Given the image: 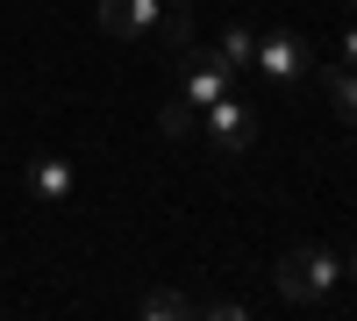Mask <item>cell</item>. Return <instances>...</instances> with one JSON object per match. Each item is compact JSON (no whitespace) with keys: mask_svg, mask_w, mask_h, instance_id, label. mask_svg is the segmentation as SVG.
I'll return each instance as SVG.
<instances>
[{"mask_svg":"<svg viewBox=\"0 0 357 321\" xmlns=\"http://www.w3.org/2000/svg\"><path fill=\"white\" fill-rule=\"evenodd\" d=\"M272 279H279V300H293V307H329L336 279H343V257H329L321 243H293Z\"/></svg>","mask_w":357,"mask_h":321,"instance_id":"1","label":"cell"},{"mask_svg":"<svg viewBox=\"0 0 357 321\" xmlns=\"http://www.w3.org/2000/svg\"><path fill=\"white\" fill-rule=\"evenodd\" d=\"M200 129H207V150H215V157H243L250 143H257V114L236 100V93H222L215 107H200Z\"/></svg>","mask_w":357,"mask_h":321,"instance_id":"2","label":"cell"},{"mask_svg":"<svg viewBox=\"0 0 357 321\" xmlns=\"http://www.w3.org/2000/svg\"><path fill=\"white\" fill-rule=\"evenodd\" d=\"M100 29H107L114 43H158L165 0H100Z\"/></svg>","mask_w":357,"mask_h":321,"instance_id":"3","label":"cell"},{"mask_svg":"<svg viewBox=\"0 0 357 321\" xmlns=\"http://www.w3.org/2000/svg\"><path fill=\"white\" fill-rule=\"evenodd\" d=\"M178 93H186L193 107H215L222 93H236V72L222 65L215 50H186V65H178Z\"/></svg>","mask_w":357,"mask_h":321,"instance_id":"4","label":"cell"},{"mask_svg":"<svg viewBox=\"0 0 357 321\" xmlns=\"http://www.w3.org/2000/svg\"><path fill=\"white\" fill-rule=\"evenodd\" d=\"M250 65L272 79V86H301L307 79V43L293 36V29H272V36H257V57Z\"/></svg>","mask_w":357,"mask_h":321,"instance_id":"5","label":"cell"},{"mask_svg":"<svg viewBox=\"0 0 357 321\" xmlns=\"http://www.w3.org/2000/svg\"><path fill=\"white\" fill-rule=\"evenodd\" d=\"M22 186L36 193L43 208H65L79 179H72V164H65V157H29V171H22Z\"/></svg>","mask_w":357,"mask_h":321,"instance_id":"6","label":"cell"},{"mask_svg":"<svg viewBox=\"0 0 357 321\" xmlns=\"http://www.w3.org/2000/svg\"><path fill=\"white\" fill-rule=\"evenodd\" d=\"M215 57H222V65H229V72H243V65H250V57H257V36H250V29H243V22H229V29H222V36H215Z\"/></svg>","mask_w":357,"mask_h":321,"instance_id":"7","label":"cell"},{"mask_svg":"<svg viewBox=\"0 0 357 321\" xmlns=\"http://www.w3.org/2000/svg\"><path fill=\"white\" fill-rule=\"evenodd\" d=\"M136 314H151V321H186L193 300H186V293H172V285H151V293L136 300Z\"/></svg>","mask_w":357,"mask_h":321,"instance_id":"8","label":"cell"},{"mask_svg":"<svg viewBox=\"0 0 357 321\" xmlns=\"http://www.w3.org/2000/svg\"><path fill=\"white\" fill-rule=\"evenodd\" d=\"M193 122H200V107H193L186 93H178V100H165V107H158V129H165L172 143H186V136H193Z\"/></svg>","mask_w":357,"mask_h":321,"instance_id":"9","label":"cell"},{"mask_svg":"<svg viewBox=\"0 0 357 321\" xmlns=\"http://www.w3.org/2000/svg\"><path fill=\"white\" fill-rule=\"evenodd\" d=\"M329 107L357 129V65H350V72H329Z\"/></svg>","mask_w":357,"mask_h":321,"instance_id":"10","label":"cell"},{"mask_svg":"<svg viewBox=\"0 0 357 321\" xmlns=\"http://www.w3.org/2000/svg\"><path fill=\"white\" fill-rule=\"evenodd\" d=\"M336 50H343V65H357V29H350V36H343Z\"/></svg>","mask_w":357,"mask_h":321,"instance_id":"11","label":"cell"},{"mask_svg":"<svg viewBox=\"0 0 357 321\" xmlns=\"http://www.w3.org/2000/svg\"><path fill=\"white\" fill-rule=\"evenodd\" d=\"M343 272H350V279H357V243H350V265H343Z\"/></svg>","mask_w":357,"mask_h":321,"instance_id":"12","label":"cell"},{"mask_svg":"<svg viewBox=\"0 0 357 321\" xmlns=\"http://www.w3.org/2000/svg\"><path fill=\"white\" fill-rule=\"evenodd\" d=\"M172 8H186V0H172Z\"/></svg>","mask_w":357,"mask_h":321,"instance_id":"13","label":"cell"},{"mask_svg":"<svg viewBox=\"0 0 357 321\" xmlns=\"http://www.w3.org/2000/svg\"><path fill=\"white\" fill-rule=\"evenodd\" d=\"M350 8H357V0H350Z\"/></svg>","mask_w":357,"mask_h":321,"instance_id":"14","label":"cell"}]
</instances>
